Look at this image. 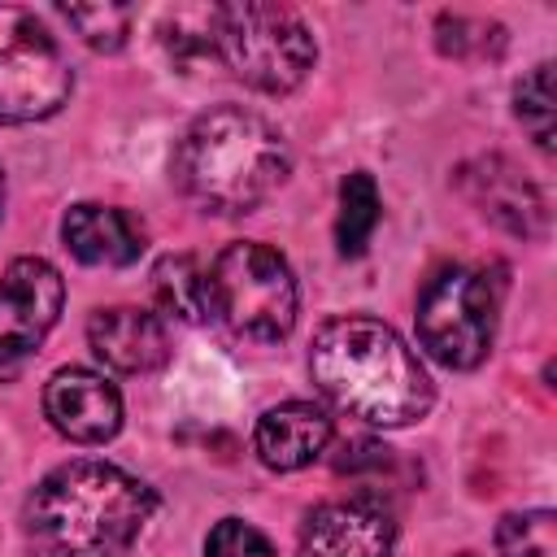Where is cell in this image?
Wrapping results in <instances>:
<instances>
[{
  "mask_svg": "<svg viewBox=\"0 0 557 557\" xmlns=\"http://www.w3.org/2000/svg\"><path fill=\"white\" fill-rule=\"evenodd\" d=\"M457 187L466 191V200L487 222H496L509 235L540 239L548 231V200H544V191L509 157H500V152L466 161L457 170Z\"/></svg>",
  "mask_w": 557,
  "mask_h": 557,
  "instance_id": "10",
  "label": "cell"
},
{
  "mask_svg": "<svg viewBox=\"0 0 557 557\" xmlns=\"http://www.w3.org/2000/svg\"><path fill=\"white\" fill-rule=\"evenodd\" d=\"M65 305V278L44 257H17L9 261L0 278V370H13L26 361L44 335L57 326Z\"/></svg>",
  "mask_w": 557,
  "mask_h": 557,
  "instance_id": "8",
  "label": "cell"
},
{
  "mask_svg": "<svg viewBox=\"0 0 557 557\" xmlns=\"http://www.w3.org/2000/svg\"><path fill=\"white\" fill-rule=\"evenodd\" d=\"M87 344L91 352L122 374H148L165 366L170 357V331L165 318L139 305H109L87 318Z\"/></svg>",
  "mask_w": 557,
  "mask_h": 557,
  "instance_id": "12",
  "label": "cell"
},
{
  "mask_svg": "<svg viewBox=\"0 0 557 557\" xmlns=\"http://www.w3.org/2000/svg\"><path fill=\"white\" fill-rule=\"evenodd\" d=\"M309 374L335 409L383 431L422 422L435 400L418 352L387 322L366 313H339L313 331Z\"/></svg>",
  "mask_w": 557,
  "mask_h": 557,
  "instance_id": "1",
  "label": "cell"
},
{
  "mask_svg": "<svg viewBox=\"0 0 557 557\" xmlns=\"http://www.w3.org/2000/svg\"><path fill=\"white\" fill-rule=\"evenodd\" d=\"M157 496L113 461L78 457L48 470L26 500V544L35 557H122L148 527Z\"/></svg>",
  "mask_w": 557,
  "mask_h": 557,
  "instance_id": "2",
  "label": "cell"
},
{
  "mask_svg": "<svg viewBox=\"0 0 557 557\" xmlns=\"http://www.w3.org/2000/svg\"><path fill=\"white\" fill-rule=\"evenodd\" d=\"M61 239L83 265H131L148 248L144 222L113 205H74L61 218Z\"/></svg>",
  "mask_w": 557,
  "mask_h": 557,
  "instance_id": "14",
  "label": "cell"
},
{
  "mask_svg": "<svg viewBox=\"0 0 557 557\" xmlns=\"http://www.w3.org/2000/svg\"><path fill=\"white\" fill-rule=\"evenodd\" d=\"M396 518L383 496L357 492L318 505L300 527L296 557H392Z\"/></svg>",
  "mask_w": 557,
  "mask_h": 557,
  "instance_id": "9",
  "label": "cell"
},
{
  "mask_svg": "<svg viewBox=\"0 0 557 557\" xmlns=\"http://www.w3.org/2000/svg\"><path fill=\"white\" fill-rule=\"evenodd\" d=\"M205 557H274V544L252 522L222 518L205 540Z\"/></svg>",
  "mask_w": 557,
  "mask_h": 557,
  "instance_id": "21",
  "label": "cell"
},
{
  "mask_svg": "<svg viewBox=\"0 0 557 557\" xmlns=\"http://www.w3.org/2000/svg\"><path fill=\"white\" fill-rule=\"evenodd\" d=\"M152 300L161 309V318H178V322H200L205 313V270L196 265V257L174 252L161 257L152 265Z\"/></svg>",
  "mask_w": 557,
  "mask_h": 557,
  "instance_id": "15",
  "label": "cell"
},
{
  "mask_svg": "<svg viewBox=\"0 0 557 557\" xmlns=\"http://www.w3.org/2000/svg\"><path fill=\"white\" fill-rule=\"evenodd\" d=\"M513 113L531 131L540 152H553V65L540 61L518 87H513Z\"/></svg>",
  "mask_w": 557,
  "mask_h": 557,
  "instance_id": "19",
  "label": "cell"
},
{
  "mask_svg": "<svg viewBox=\"0 0 557 557\" xmlns=\"http://www.w3.org/2000/svg\"><path fill=\"white\" fill-rule=\"evenodd\" d=\"M500 26H487V22H470V17H461V13H444L440 22H435V44H440V52H448V57H466V52H492V48H500Z\"/></svg>",
  "mask_w": 557,
  "mask_h": 557,
  "instance_id": "20",
  "label": "cell"
},
{
  "mask_svg": "<svg viewBox=\"0 0 557 557\" xmlns=\"http://www.w3.org/2000/svg\"><path fill=\"white\" fill-rule=\"evenodd\" d=\"M287 174L292 152L283 131L244 104H218L200 113L174 152V178L183 196L222 218L252 213L287 183Z\"/></svg>",
  "mask_w": 557,
  "mask_h": 557,
  "instance_id": "3",
  "label": "cell"
},
{
  "mask_svg": "<svg viewBox=\"0 0 557 557\" xmlns=\"http://www.w3.org/2000/svg\"><path fill=\"white\" fill-rule=\"evenodd\" d=\"M300 292L283 252L257 239L226 244L205 270V313L248 344H278L292 335Z\"/></svg>",
  "mask_w": 557,
  "mask_h": 557,
  "instance_id": "4",
  "label": "cell"
},
{
  "mask_svg": "<svg viewBox=\"0 0 557 557\" xmlns=\"http://www.w3.org/2000/svg\"><path fill=\"white\" fill-rule=\"evenodd\" d=\"M0 213H4V170H0Z\"/></svg>",
  "mask_w": 557,
  "mask_h": 557,
  "instance_id": "22",
  "label": "cell"
},
{
  "mask_svg": "<svg viewBox=\"0 0 557 557\" xmlns=\"http://www.w3.org/2000/svg\"><path fill=\"white\" fill-rule=\"evenodd\" d=\"M383 200H379V183L366 170H352L339 183V218H335V244L344 257H361L374 226H379Z\"/></svg>",
  "mask_w": 557,
  "mask_h": 557,
  "instance_id": "16",
  "label": "cell"
},
{
  "mask_svg": "<svg viewBox=\"0 0 557 557\" xmlns=\"http://www.w3.org/2000/svg\"><path fill=\"white\" fill-rule=\"evenodd\" d=\"M61 17L96 52H117L131 35V22H135V13L126 4H61Z\"/></svg>",
  "mask_w": 557,
  "mask_h": 557,
  "instance_id": "18",
  "label": "cell"
},
{
  "mask_svg": "<svg viewBox=\"0 0 557 557\" xmlns=\"http://www.w3.org/2000/svg\"><path fill=\"white\" fill-rule=\"evenodd\" d=\"M496 553L500 557H557V513L553 509H522L496 522Z\"/></svg>",
  "mask_w": 557,
  "mask_h": 557,
  "instance_id": "17",
  "label": "cell"
},
{
  "mask_svg": "<svg viewBox=\"0 0 557 557\" xmlns=\"http://www.w3.org/2000/svg\"><path fill=\"white\" fill-rule=\"evenodd\" d=\"M48 422L74 444H104L122 431V392L83 366H65L44 383Z\"/></svg>",
  "mask_w": 557,
  "mask_h": 557,
  "instance_id": "11",
  "label": "cell"
},
{
  "mask_svg": "<svg viewBox=\"0 0 557 557\" xmlns=\"http://www.w3.org/2000/svg\"><path fill=\"white\" fill-rule=\"evenodd\" d=\"M331 444V418L322 405L309 400H283L274 409H265L252 426V453L265 470H305L309 461H318Z\"/></svg>",
  "mask_w": 557,
  "mask_h": 557,
  "instance_id": "13",
  "label": "cell"
},
{
  "mask_svg": "<svg viewBox=\"0 0 557 557\" xmlns=\"http://www.w3.org/2000/svg\"><path fill=\"white\" fill-rule=\"evenodd\" d=\"M500 278L479 265L440 270L418 300V339L448 370H474L496 339Z\"/></svg>",
  "mask_w": 557,
  "mask_h": 557,
  "instance_id": "6",
  "label": "cell"
},
{
  "mask_svg": "<svg viewBox=\"0 0 557 557\" xmlns=\"http://www.w3.org/2000/svg\"><path fill=\"white\" fill-rule=\"evenodd\" d=\"M74 91L52 30L22 4H0V122H44Z\"/></svg>",
  "mask_w": 557,
  "mask_h": 557,
  "instance_id": "7",
  "label": "cell"
},
{
  "mask_svg": "<svg viewBox=\"0 0 557 557\" xmlns=\"http://www.w3.org/2000/svg\"><path fill=\"white\" fill-rule=\"evenodd\" d=\"M213 57L239 83L265 96H287L309 78L318 44L300 13H292L287 4L239 0L213 4Z\"/></svg>",
  "mask_w": 557,
  "mask_h": 557,
  "instance_id": "5",
  "label": "cell"
}]
</instances>
